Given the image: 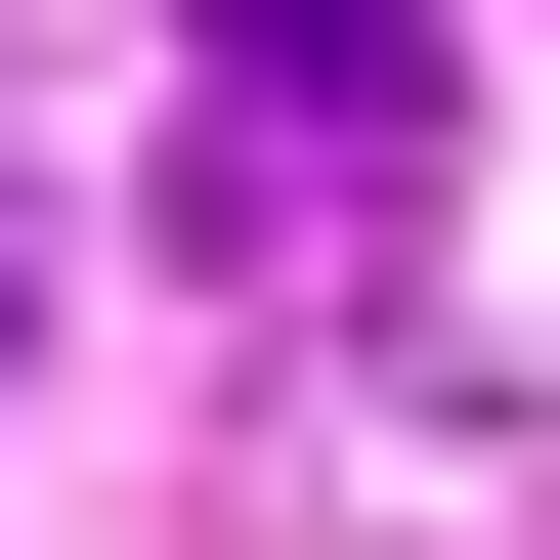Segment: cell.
<instances>
[{
    "label": "cell",
    "instance_id": "1",
    "mask_svg": "<svg viewBox=\"0 0 560 560\" xmlns=\"http://www.w3.org/2000/svg\"><path fill=\"white\" fill-rule=\"evenodd\" d=\"M173 44H215L259 173H388V130H431V0H173Z\"/></svg>",
    "mask_w": 560,
    "mask_h": 560
},
{
    "label": "cell",
    "instance_id": "2",
    "mask_svg": "<svg viewBox=\"0 0 560 560\" xmlns=\"http://www.w3.org/2000/svg\"><path fill=\"white\" fill-rule=\"evenodd\" d=\"M0 346H44V215H0Z\"/></svg>",
    "mask_w": 560,
    "mask_h": 560
}]
</instances>
